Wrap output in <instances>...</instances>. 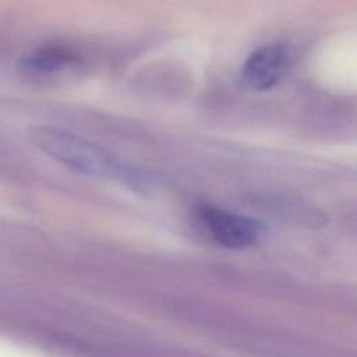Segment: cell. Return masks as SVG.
Masks as SVG:
<instances>
[{"label": "cell", "instance_id": "6da1fadb", "mask_svg": "<svg viewBox=\"0 0 357 357\" xmlns=\"http://www.w3.org/2000/svg\"><path fill=\"white\" fill-rule=\"evenodd\" d=\"M28 135L31 142L43 153L77 173L132 184L138 183V173L127 163L109 149L86 138L52 126L32 127Z\"/></svg>", "mask_w": 357, "mask_h": 357}, {"label": "cell", "instance_id": "7a4b0ae2", "mask_svg": "<svg viewBox=\"0 0 357 357\" xmlns=\"http://www.w3.org/2000/svg\"><path fill=\"white\" fill-rule=\"evenodd\" d=\"M197 218L218 244L230 250L255 244L264 231V226L258 220L212 204L198 206Z\"/></svg>", "mask_w": 357, "mask_h": 357}, {"label": "cell", "instance_id": "3957f363", "mask_svg": "<svg viewBox=\"0 0 357 357\" xmlns=\"http://www.w3.org/2000/svg\"><path fill=\"white\" fill-rule=\"evenodd\" d=\"M289 66V50L282 43H266L245 59L240 79L251 91H268L284 75Z\"/></svg>", "mask_w": 357, "mask_h": 357}, {"label": "cell", "instance_id": "277c9868", "mask_svg": "<svg viewBox=\"0 0 357 357\" xmlns=\"http://www.w3.org/2000/svg\"><path fill=\"white\" fill-rule=\"evenodd\" d=\"M82 66L79 53L64 45H46L26 54L21 63V73L36 81H49L77 71Z\"/></svg>", "mask_w": 357, "mask_h": 357}]
</instances>
